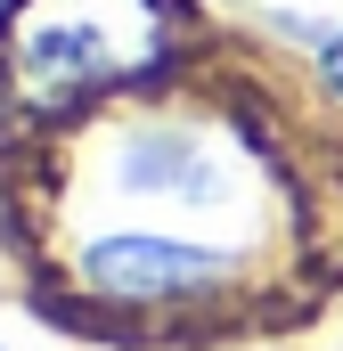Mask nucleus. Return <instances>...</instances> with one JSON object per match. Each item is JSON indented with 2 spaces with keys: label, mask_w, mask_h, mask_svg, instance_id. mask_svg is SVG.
<instances>
[{
  "label": "nucleus",
  "mask_w": 343,
  "mask_h": 351,
  "mask_svg": "<svg viewBox=\"0 0 343 351\" xmlns=\"http://www.w3.org/2000/svg\"><path fill=\"white\" fill-rule=\"evenodd\" d=\"M172 0H8V90L33 114H66L98 90H131L172 66Z\"/></svg>",
  "instance_id": "1"
},
{
  "label": "nucleus",
  "mask_w": 343,
  "mask_h": 351,
  "mask_svg": "<svg viewBox=\"0 0 343 351\" xmlns=\"http://www.w3.org/2000/svg\"><path fill=\"white\" fill-rule=\"evenodd\" d=\"M319 74H327V82L343 90V33H335V41H327V49H319Z\"/></svg>",
  "instance_id": "3"
},
{
  "label": "nucleus",
  "mask_w": 343,
  "mask_h": 351,
  "mask_svg": "<svg viewBox=\"0 0 343 351\" xmlns=\"http://www.w3.org/2000/svg\"><path fill=\"white\" fill-rule=\"evenodd\" d=\"M246 278L237 245H213V237H172V229H106L82 237L74 254V286L90 302H123V311H188V302H213Z\"/></svg>",
  "instance_id": "2"
}]
</instances>
